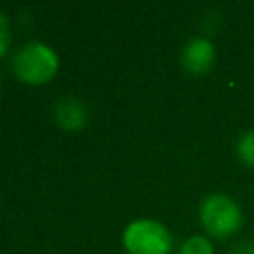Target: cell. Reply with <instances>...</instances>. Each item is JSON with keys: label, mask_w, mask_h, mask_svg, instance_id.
<instances>
[{"label": "cell", "mask_w": 254, "mask_h": 254, "mask_svg": "<svg viewBox=\"0 0 254 254\" xmlns=\"http://www.w3.org/2000/svg\"><path fill=\"white\" fill-rule=\"evenodd\" d=\"M0 89H2V77H0Z\"/></svg>", "instance_id": "30bf717a"}, {"label": "cell", "mask_w": 254, "mask_h": 254, "mask_svg": "<svg viewBox=\"0 0 254 254\" xmlns=\"http://www.w3.org/2000/svg\"><path fill=\"white\" fill-rule=\"evenodd\" d=\"M179 254H214V244L206 236L192 234L181 244Z\"/></svg>", "instance_id": "8992f818"}, {"label": "cell", "mask_w": 254, "mask_h": 254, "mask_svg": "<svg viewBox=\"0 0 254 254\" xmlns=\"http://www.w3.org/2000/svg\"><path fill=\"white\" fill-rule=\"evenodd\" d=\"M60 69V58L56 50L44 42L22 44L12 58L14 75L28 85H44L54 79Z\"/></svg>", "instance_id": "6da1fadb"}, {"label": "cell", "mask_w": 254, "mask_h": 254, "mask_svg": "<svg viewBox=\"0 0 254 254\" xmlns=\"http://www.w3.org/2000/svg\"><path fill=\"white\" fill-rule=\"evenodd\" d=\"M54 119L65 131H81L87 123V109L75 97H62L54 105Z\"/></svg>", "instance_id": "5b68a950"}, {"label": "cell", "mask_w": 254, "mask_h": 254, "mask_svg": "<svg viewBox=\"0 0 254 254\" xmlns=\"http://www.w3.org/2000/svg\"><path fill=\"white\" fill-rule=\"evenodd\" d=\"M216 62V48L204 36L190 38L181 52V65L190 75H202L212 69Z\"/></svg>", "instance_id": "277c9868"}, {"label": "cell", "mask_w": 254, "mask_h": 254, "mask_svg": "<svg viewBox=\"0 0 254 254\" xmlns=\"http://www.w3.org/2000/svg\"><path fill=\"white\" fill-rule=\"evenodd\" d=\"M10 48V24L4 12H0V58L8 52Z\"/></svg>", "instance_id": "ba28073f"}, {"label": "cell", "mask_w": 254, "mask_h": 254, "mask_svg": "<svg viewBox=\"0 0 254 254\" xmlns=\"http://www.w3.org/2000/svg\"><path fill=\"white\" fill-rule=\"evenodd\" d=\"M198 220L210 238L226 240L242 228L244 212L232 196L224 192H214L200 202Z\"/></svg>", "instance_id": "7a4b0ae2"}, {"label": "cell", "mask_w": 254, "mask_h": 254, "mask_svg": "<svg viewBox=\"0 0 254 254\" xmlns=\"http://www.w3.org/2000/svg\"><path fill=\"white\" fill-rule=\"evenodd\" d=\"M232 254H254V240H238L232 246Z\"/></svg>", "instance_id": "9c48e42d"}, {"label": "cell", "mask_w": 254, "mask_h": 254, "mask_svg": "<svg viewBox=\"0 0 254 254\" xmlns=\"http://www.w3.org/2000/svg\"><path fill=\"white\" fill-rule=\"evenodd\" d=\"M236 157L242 165L254 169V129L242 133L236 141Z\"/></svg>", "instance_id": "52a82bcc"}, {"label": "cell", "mask_w": 254, "mask_h": 254, "mask_svg": "<svg viewBox=\"0 0 254 254\" xmlns=\"http://www.w3.org/2000/svg\"><path fill=\"white\" fill-rule=\"evenodd\" d=\"M121 240L127 254H169L173 250L169 228L155 218L131 220L125 226Z\"/></svg>", "instance_id": "3957f363"}]
</instances>
